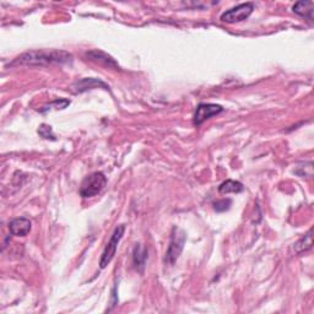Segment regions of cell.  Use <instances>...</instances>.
I'll list each match as a JSON object with an SVG mask.
<instances>
[{"label":"cell","instance_id":"1","mask_svg":"<svg viewBox=\"0 0 314 314\" xmlns=\"http://www.w3.org/2000/svg\"><path fill=\"white\" fill-rule=\"evenodd\" d=\"M73 61V55L65 50H31L24 53L10 65H31V67H48L53 64H68Z\"/></svg>","mask_w":314,"mask_h":314},{"label":"cell","instance_id":"8","mask_svg":"<svg viewBox=\"0 0 314 314\" xmlns=\"http://www.w3.org/2000/svg\"><path fill=\"white\" fill-rule=\"evenodd\" d=\"M293 13L298 16L303 18L308 21H313V11H314V3L313 2H298L292 7Z\"/></svg>","mask_w":314,"mask_h":314},{"label":"cell","instance_id":"13","mask_svg":"<svg viewBox=\"0 0 314 314\" xmlns=\"http://www.w3.org/2000/svg\"><path fill=\"white\" fill-rule=\"evenodd\" d=\"M148 259V252L145 248H143L141 245H137L134 249V265L135 268H143L145 264V260Z\"/></svg>","mask_w":314,"mask_h":314},{"label":"cell","instance_id":"7","mask_svg":"<svg viewBox=\"0 0 314 314\" xmlns=\"http://www.w3.org/2000/svg\"><path fill=\"white\" fill-rule=\"evenodd\" d=\"M32 223L26 217H18V219L11 220L9 223V230L13 236L16 237H26L30 233Z\"/></svg>","mask_w":314,"mask_h":314},{"label":"cell","instance_id":"15","mask_svg":"<svg viewBox=\"0 0 314 314\" xmlns=\"http://www.w3.org/2000/svg\"><path fill=\"white\" fill-rule=\"evenodd\" d=\"M38 134L44 139H52V140H55L54 135H53L52 133V127L47 125V124H42V125L39 127Z\"/></svg>","mask_w":314,"mask_h":314},{"label":"cell","instance_id":"6","mask_svg":"<svg viewBox=\"0 0 314 314\" xmlns=\"http://www.w3.org/2000/svg\"><path fill=\"white\" fill-rule=\"evenodd\" d=\"M223 112L222 106L220 104H215V103H200L199 106L197 107L195 109V114H194V119L193 123L194 125L200 127L204 121H206L210 118H213L214 115L220 114V113Z\"/></svg>","mask_w":314,"mask_h":314},{"label":"cell","instance_id":"3","mask_svg":"<svg viewBox=\"0 0 314 314\" xmlns=\"http://www.w3.org/2000/svg\"><path fill=\"white\" fill-rule=\"evenodd\" d=\"M124 232H125V225H119L118 227H115L114 232H113V234L111 236V239H109V242L107 243L103 252H102V256L100 259L101 269L107 268V265H108L113 260V258H114L118 249V244H119Z\"/></svg>","mask_w":314,"mask_h":314},{"label":"cell","instance_id":"9","mask_svg":"<svg viewBox=\"0 0 314 314\" xmlns=\"http://www.w3.org/2000/svg\"><path fill=\"white\" fill-rule=\"evenodd\" d=\"M87 56H89L92 61H96V63L98 64H103L108 68H114V69L118 68L114 59H113L112 56H109L108 54H106L104 52H101V50H91V52L87 53Z\"/></svg>","mask_w":314,"mask_h":314},{"label":"cell","instance_id":"4","mask_svg":"<svg viewBox=\"0 0 314 314\" xmlns=\"http://www.w3.org/2000/svg\"><path fill=\"white\" fill-rule=\"evenodd\" d=\"M185 233L184 231H182L180 228L173 227L171 234V242H169L168 249H167L166 253V258L165 262L168 263V264L173 265L176 263V260L179 257V254L182 253L183 247H184L185 243Z\"/></svg>","mask_w":314,"mask_h":314},{"label":"cell","instance_id":"16","mask_svg":"<svg viewBox=\"0 0 314 314\" xmlns=\"http://www.w3.org/2000/svg\"><path fill=\"white\" fill-rule=\"evenodd\" d=\"M64 101H65L64 98H60V100H55L54 102H52V103L48 104V106L43 107V108L41 109V112H47L48 109H50V108H52V107H55V109H64L65 107L69 106V104H70V103H64V104H60V103H63Z\"/></svg>","mask_w":314,"mask_h":314},{"label":"cell","instance_id":"5","mask_svg":"<svg viewBox=\"0 0 314 314\" xmlns=\"http://www.w3.org/2000/svg\"><path fill=\"white\" fill-rule=\"evenodd\" d=\"M253 3H243V4L237 5V7L232 8L230 10H226L220 20L222 22H226V24H237V22H242L247 20L253 14Z\"/></svg>","mask_w":314,"mask_h":314},{"label":"cell","instance_id":"10","mask_svg":"<svg viewBox=\"0 0 314 314\" xmlns=\"http://www.w3.org/2000/svg\"><path fill=\"white\" fill-rule=\"evenodd\" d=\"M244 191V185L238 180H226L220 184L219 192L220 194H230V193H240Z\"/></svg>","mask_w":314,"mask_h":314},{"label":"cell","instance_id":"14","mask_svg":"<svg viewBox=\"0 0 314 314\" xmlns=\"http://www.w3.org/2000/svg\"><path fill=\"white\" fill-rule=\"evenodd\" d=\"M232 200L231 199H222L219 202L214 203V210L217 213H223V211H227L231 208Z\"/></svg>","mask_w":314,"mask_h":314},{"label":"cell","instance_id":"12","mask_svg":"<svg viewBox=\"0 0 314 314\" xmlns=\"http://www.w3.org/2000/svg\"><path fill=\"white\" fill-rule=\"evenodd\" d=\"M96 86H103L104 89H107V86L104 85L103 83H101V81H97L95 80V79H84L83 81H80V83H78L75 85V92H84L86 91V90H90V89H93V87Z\"/></svg>","mask_w":314,"mask_h":314},{"label":"cell","instance_id":"2","mask_svg":"<svg viewBox=\"0 0 314 314\" xmlns=\"http://www.w3.org/2000/svg\"><path fill=\"white\" fill-rule=\"evenodd\" d=\"M107 185V178L102 172H93L83 180L80 185V197L83 199H90L100 194Z\"/></svg>","mask_w":314,"mask_h":314},{"label":"cell","instance_id":"11","mask_svg":"<svg viewBox=\"0 0 314 314\" xmlns=\"http://www.w3.org/2000/svg\"><path fill=\"white\" fill-rule=\"evenodd\" d=\"M312 245H313V242H312V230H309V231H308V233L305 234L304 237H302V238L296 243V244H295V252H296L297 254H302V253H304V252L312 249Z\"/></svg>","mask_w":314,"mask_h":314}]
</instances>
